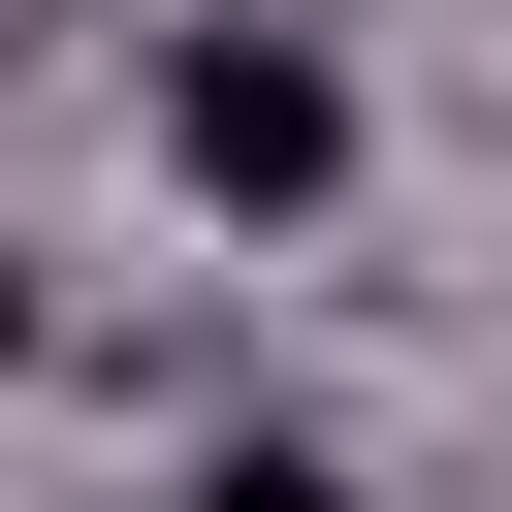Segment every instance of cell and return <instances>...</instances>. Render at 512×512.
Segmentation results:
<instances>
[{
  "label": "cell",
  "mask_w": 512,
  "mask_h": 512,
  "mask_svg": "<svg viewBox=\"0 0 512 512\" xmlns=\"http://www.w3.org/2000/svg\"><path fill=\"white\" fill-rule=\"evenodd\" d=\"M160 160H192L224 224H288V192H352V64H320V32H192V64H160Z\"/></svg>",
  "instance_id": "cell-1"
},
{
  "label": "cell",
  "mask_w": 512,
  "mask_h": 512,
  "mask_svg": "<svg viewBox=\"0 0 512 512\" xmlns=\"http://www.w3.org/2000/svg\"><path fill=\"white\" fill-rule=\"evenodd\" d=\"M192 512H352V480H320V448H224V480H192Z\"/></svg>",
  "instance_id": "cell-2"
}]
</instances>
